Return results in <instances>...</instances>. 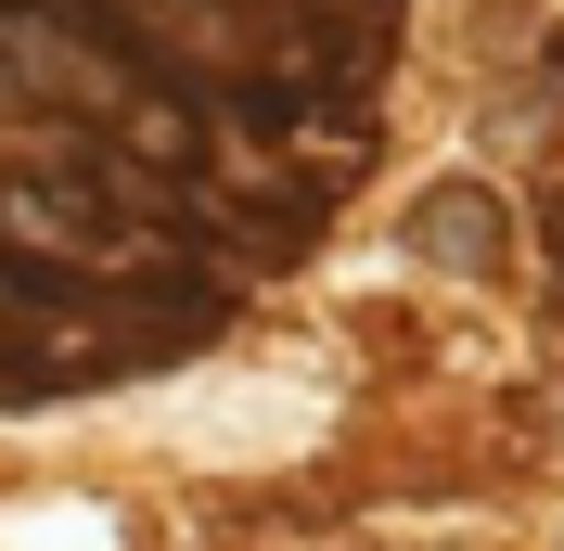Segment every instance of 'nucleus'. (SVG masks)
<instances>
[{"label": "nucleus", "mask_w": 564, "mask_h": 551, "mask_svg": "<svg viewBox=\"0 0 564 551\" xmlns=\"http://www.w3.org/2000/svg\"><path fill=\"white\" fill-rule=\"evenodd\" d=\"M423 257H500V218L475 193H449V206H423Z\"/></svg>", "instance_id": "1"}]
</instances>
